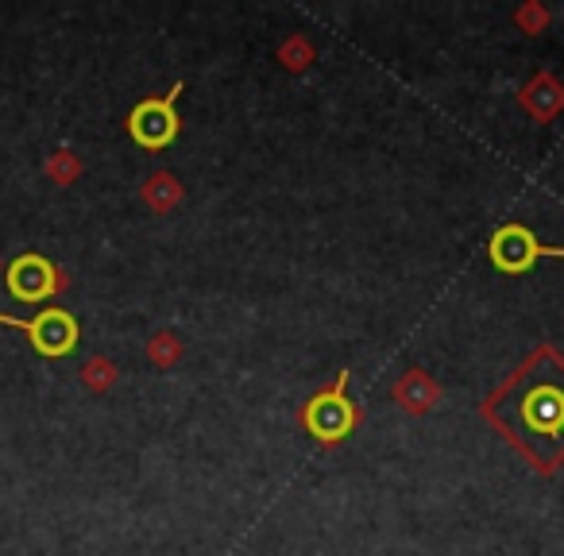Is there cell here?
<instances>
[{"label":"cell","instance_id":"5bb4252c","mask_svg":"<svg viewBox=\"0 0 564 556\" xmlns=\"http://www.w3.org/2000/svg\"><path fill=\"white\" fill-rule=\"evenodd\" d=\"M514 27H518L522 35H530V39H538V35L549 32V24H553V12L541 4V0H522L518 9L511 12Z\"/></svg>","mask_w":564,"mask_h":556},{"label":"cell","instance_id":"9c48e42d","mask_svg":"<svg viewBox=\"0 0 564 556\" xmlns=\"http://www.w3.org/2000/svg\"><path fill=\"white\" fill-rule=\"evenodd\" d=\"M139 202H144V209L155 213V217H171V213H179L182 202H186V185L179 182L174 170H151V174L139 182Z\"/></svg>","mask_w":564,"mask_h":556},{"label":"cell","instance_id":"8fae6325","mask_svg":"<svg viewBox=\"0 0 564 556\" xmlns=\"http://www.w3.org/2000/svg\"><path fill=\"white\" fill-rule=\"evenodd\" d=\"M274 62H279L286 74H306L317 62V43L306 32H294L274 47Z\"/></svg>","mask_w":564,"mask_h":556},{"label":"cell","instance_id":"7c38bea8","mask_svg":"<svg viewBox=\"0 0 564 556\" xmlns=\"http://www.w3.org/2000/svg\"><path fill=\"white\" fill-rule=\"evenodd\" d=\"M77 379H82V387L89 390V395H97V398H105V395H112L117 390V383H120V363L112 360V355H89L86 363H82V371H77Z\"/></svg>","mask_w":564,"mask_h":556},{"label":"cell","instance_id":"ba28073f","mask_svg":"<svg viewBox=\"0 0 564 556\" xmlns=\"http://www.w3.org/2000/svg\"><path fill=\"white\" fill-rule=\"evenodd\" d=\"M518 109L534 120V124H553L564 112V82L549 70H538L530 82L518 89Z\"/></svg>","mask_w":564,"mask_h":556},{"label":"cell","instance_id":"7a4b0ae2","mask_svg":"<svg viewBox=\"0 0 564 556\" xmlns=\"http://www.w3.org/2000/svg\"><path fill=\"white\" fill-rule=\"evenodd\" d=\"M348 383H352V371L341 367L333 375V383L317 387L298 410L302 433H309L321 448H336L341 440H348L352 433L364 425V406L348 398Z\"/></svg>","mask_w":564,"mask_h":556},{"label":"cell","instance_id":"277c9868","mask_svg":"<svg viewBox=\"0 0 564 556\" xmlns=\"http://www.w3.org/2000/svg\"><path fill=\"white\" fill-rule=\"evenodd\" d=\"M0 325H9V329L24 333V337L32 340V348L44 355V360H66V355L77 348V340H82L77 317L70 310H59V305L39 310L35 317H12V313H0Z\"/></svg>","mask_w":564,"mask_h":556},{"label":"cell","instance_id":"6da1fadb","mask_svg":"<svg viewBox=\"0 0 564 556\" xmlns=\"http://www.w3.org/2000/svg\"><path fill=\"white\" fill-rule=\"evenodd\" d=\"M479 418L538 475L564 468V352L541 340L499 387L479 402Z\"/></svg>","mask_w":564,"mask_h":556},{"label":"cell","instance_id":"30bf717a","mask_svg":"<svg viewBox=\"0 0 564 556\" xmlns=\"http://www.w3.org/2000/svg\"><path fill=\"white\" fill-rule=\"evenodd\" d=\"M144 355L155 371H174L182 360H186V340H182L174 329H155L151 337H147Z\"/></svg>","mask_w":564,"mask_h":556},{"label":"cell","instance_id":"4fadbf2b","mask_svg":"<svg viewBox=\"0 0 564 556\" xmlns=\"http://www.w3.org/2000/svg\"><path fill=\"white\" fill-rule=\"evenodd\" d=\"M44 174L51 185H59V190H66V185H77L82 182V174H86V162H82V155L74 152V147H54L51 155H47L44 162Z\"/></svg>","mask_w":564,"mask_h":556},{"label":"cell","instance_id":"3957f363","mask_svg":"<svg viewBox=\"0 0 564 556\" xmlns=\"http://www.w3.org/2000/svg\"><path fill=\"white\" fill-rule=\"evenodd\" d=\"M179 97H182V82H174L167 93L144 97V101L128 112L124 128H128V135L136 140V147H144V152H163V147H171L174 140H179V128H182Z\"/></svg>","mask_w":564,"mask_h":556},{"label":"cell","instance_id":"5b68a950","mask_svg":"<svg viewBox=\"0 0 564 556\" xmlns=\"http://www.w3.org/2000/svg\"><path fill=\"white\" fill-rule=\"evenodd\" d=\"M4 282H9V294L24 305H35V302H54L70 290V275L66 267H59L54 259L47 255H35V252H24L9 263L4 270Z\"/></svg>","mask_w":564,"mask_h":556},{"label":"cell","instance_id":"9a60e30c","mask_svg":"<svg viewBox=\"0 0 564 556\" xmlns=\"http://www.w3.org/2000/svg\"><path fill=\"white\" fill-rule=\"evenodd\" d=\"M4 270H9V267H4V255H0V275H4Z\"/></svg>","mask_w":564,"mask_h":556},{"label":"cell","instance_id":"52a82bcc","mask_svg":"<svg viewBox=\"0 0 564 556\" xmlns=\"http://www.w3.org/2000/svg\"><path fill=\"white\" fill-rule=\"evenodd\" d=\"M441 398H445V390H441V383H437L426 367H406L391 387V402L399 406L406 418H426V413L437 410Z\"/></svg>","mask_w":564,"mask_h":556},{"label":"cell","instance_id":"8992f818","mask_svg":"<svg viewBox=\"0 0 564 556\" xmlns=\"http://www.w3.org/2000/svg\"><path fill=\"white\" fill-rule=\"evenodd\" d=\"M488 255L503 275L518 278V275H526V270H534V263L538 259H564V244H541L530 228L518 225V220H511V225H503V228L491 232Z\"/></svg>","mask_w":564,"mask_h":556}]
</instances>
